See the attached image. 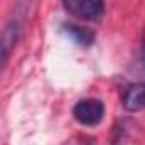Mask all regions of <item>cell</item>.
<instances>
[{"instance_id":"obj_5","label":"cell","mask_w":145,"mask_h":145,"mask_svg":"<svg viewBox=\"0 0 145 145\" xmlns=\"http://www.w3.org/2000/svg\"><path fill=\"white\" fill-rule=\"evenodd\" d=\"M63 29H65V33H67L72 39H75V41L80 43V44H91L92 39H94L92 33H91L89 29H86V27H80V26H65Z\"/></svg>"},{"instance_id":"obj_1","label":"cell","mask_w":145,"mask_h":145,"mask_svg":"<svg viewBox=\"0 0 145 145\" xmlns=\"http://www.w3.org/2000/svg\"><path fill=\"white\" fill-rule=\"evenodd\" d=\"M75 121L86 126H96L104 118V103L101 99H82L72 109Z\"/></svg>"},{"instance_id":"obj_6","label":"cell","mask_w":145,"mask_h":145,"mask_svg":"<svg viewBox=\"0 0 145 145\" xmlns=\"http://www.w3.org/2000/svg\"><path fill=\"white\" fill-rule=\"evenodd\" d=\"M142 60H143V63H145V48H143V51H142Z\"/></svg>"},{"instance_id":"obj_2","label":"cell","mask_w":145,"mask_h":145,"mask_svg":"<svg viewBox=\"0 0 145 145\" xmlns=\"http://www.w3.org/2000/svg\"><path fill=\"white\" fill-rule=\"evenodd\" d=\"M68 14L80 21H96L104 12L103 0H61Z\"/></svg>"},{"instance_id":"obj_3","label":"cell","mask_w":145,"mask_h":145,"mask_svg":"<svg viewBox=\"0 0 145 145\" xmlns=\"http://www.w3.org/2000/svg\"><path fill=\"white\" fill-rule=\"evenodd\" d=\"M19 34H21V16H16L5 24L4 33H2V63L4 65L7 63L9 55L16 46Z\"/></svg>"},{"instance_id":"obj_4","label":"cell","mask_w":145,"mask_h":145,"mask_svg":"<svg viewBox=\"0 0 145 145\" xmlns=\"http://www.w3.org/2000/svg\"><path fill=\"white\" fill-rule=\"evenodd\" d=\"M123 106L128 111L145 109V84H133L123 94Z\"/></svg>"}]
</instances>
